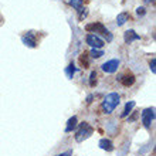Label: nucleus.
Wrapping results in <instances>:
<instances>
[{
    "label": "nucleus",
    "instance_id": "1",
    "mask_svg": "<svg viewBox=\"0 0 156 156\" xmlns=\"http://www.w3.org/2000/svg\"><path fill=\"white\" fill-rule=\"evenodd\" d=\"M119 101H121V97H119L118 92H111V94H108L102 101L104 114H112L114 109L119 105Z\"/></svg>",
    "mask_w": 156,
    "mask_h": 156
},
{
    "label": "nucleus",
    "instance_id": "2",
    "mask_svg": "<svg viewBox=\"0 0 156 156\" xmlns=\"http://www.w3.org/2000/svg\"><path fill=\"white\" fill-rule=\"evenodd\" d=\"M92 132H94V129L90 126L88 122L80 123V128H78L77 133H75V140H77V142H82V140H85L87 138H90V136L92 135Z\"/></svg>",
    "mask_w": 156,
    "mask_h": 156
},
{
    "label": "nucleus",
    "instance_id": "3",
    "mask_svg": "<svg viewBox=\"0 0 156 156\" xmlns=\"http://www.w3.org/2000/svg\"><path fill=\"white\" fill-rule=\"evenodd\" d=\"M85 30H88V31H94V33H99L102 34V36H105L107 37V41H112V34L108 31L105 27H104L101 23H92V24H88L85 26Z\"/></svg>",
    "mask_w": 156,
    "mask_h": 156
},
{
    "label": "nucleus",
    "instance_id": "4",
    "mask_svg": "<svg viewBox=\"0 0 156 156\" xmlns=\"http://www.w3.org/2000/svg\"><path fill=\"white\" fill-rule=\"evenodd\" d=\"M153 119H155V108H146L142 112V122H144V125L146 128H149Z\"/></svg>",
    "mask_w": 156,
    "mask_h": 156
},
{
    "label": "nucleus",
    "instance_id": "5",
    "mask_svg": "<svg viewBox=\"0 0 156 156\" xmlns=\"http://www.w3.org/2000/svg\"><path fill=\"white\" fill-rule=\"evenodd\" d=\"M119 67V60H109V61L104 62L102 64V71L107 73V74H112L118 70Z\"/></svg>",
    "mask_w": 156,
    "mask_h": 156
},
{
    "label": "nucleus",
    "instance_id": "6",
    "mask_svg": "<svg viewBox=\"0 0 156 156\" xmlns=\"http://www.w3.org/2000/svg\"><path fill=\"white\" fill-rule=\"evenodd\" d=\"M87 44H90L92 48H101V47H104V41L95 34H88L87 36Z\"/></svg>",
    "mask_w": 156,
    "mask_h": 156
},
{
    "label": "nucleus",
    "instance_id": "7",
    "mask_svg": "<svg viewBox=\"0 0 156 156\" xmlns=\"http://www.w3.org/2000/svg\"><path fill=\"white\" fill-rule=\"evenodd\" d=\"M21 41H23V44L30 47V48H34V47H37V41H36V36L34 33H26L23 37H21Z\"/></svg>",
    "mask_w": 156,
    "mask_h": 156
},
{
    "label": "nucleus",
    "instance_id": "8",
    "mask_svg": "<svg viewBox=\"0 0 156 156\" xmlns=\"http://www.w3.org/2000/svg\"><path fill=\"white\" fill-rule=\"evenodd\" d=\"M138 40H140V36L136 34L133 30H128V31H125V34H123V41H125L126 44H131V43L138 41Z\"/></svg>",
    "mask_w": 156,
    "mask_h": 156
},
{
    "label": "nucleus",
    "instance_id": "9",
    "mask_svg": "<svg viewBox=\"0 0 156 156\" xmlns=\"http://www.w3.org/2000/svg\"><path fill=\"white\" fill-rule=\"evenodd\" d=\"M99 148L102 149V151L111 152V151H114V145H112V142H111L109 139H107V138H104V139L99 140Z\"/></svg>",
    "mask_w": 156,
    "mask_h": 156
},
{
    "label": "nucleus",
    "instance_id": "10",
    "mask_svg": "<svg viewBox=\"0 0 156 156\" xmlns=\"http://www.w3.org/2000/svg\"><path fill=\"white\" fill-rule=\"evenodd\" d=\"M119 80H121V82H122L123 87H131V85H133V82H135V77H133L132 74L123 75V77L119 78Z\"/></svg>",
    "mask_w": 156,
    "mask_h": 156
},
{
    "label": "nucleus",
    "instance_id": "11",
    "mask_svg": "<svg viewBox=\"0 0 156 156\" xmlns=\"http://www.w3.org/2000/svg\"><path fill=\"white\" fill-rule=\"evenodd\" d=\"M75 128H77V116H71V118L68 119V122H67L66 132H71V131H74Z\"/></svg>",
    "mask_w": 156,
    "mask_h": 156
},
{
    "label": "nucleus",
    "instance_id": "12",
    "mask_svg": "<svg viewBox=\"0 0 156 156\" xmlns=\"http://www.w3.org/2000/svg\"><path fill=\"white\" fill-rule=\"evenodd\" d=\"M133 107H135V101H129V102H128L126 105H125V109H123V112L121 114V116H122V118H126V116L132 112Z\"/></svg>",
    "mask_w": 156,
    "mask_h": 156
},
{
    "label": "nucleus",
    "instance_id": "13",
    "mask_svg": "<svg viewBox=\"0 0 156 156\" xmlns=\"http://www.w3.org/2000/svg\"><path fill=\"white\" fill-rule=\"evenodd\" d=\"M128 20H129V14H128V13H121V14H118V17H116V24L123 26Z\"/></svg>",
    "mask_w": 156,
    "mask_h": 156
},
{
    "label": "nucleus",
    "instance_id": "14",
    "mask_svg": "<svg viewBox=\"0 0 156 156\" xmlns=\"http://www.w3.org/2000/svg\"><path fill=\"white\" fill-rule=\"evenodd\" d=\"M67 4H70V6H73L74 9H81L82 7V0H64Z\"/></svg>",
    "mask_w": 156,
    "mask_h": 156
},
{
    "label": "nucleus",
    "instance_id": "15",
    "mask_svg": "<svg viewBox=\"0 0 156 156\" xmlns=\"http://www.w3.org/2000/svg\"><path fill=\"white\" fill-rule=\"evenodd\" d=\"M90 55L92 58H101L104 55V51L102 50H98V48H92L90 51Z\"/></svg>",
    "mask_w": 156,
    "mask_h": 156
},
{
    "label": "nucleus",
    "instance_id": "16",
    "mask_svg": "<svg viewBox=\"0 0 156 156\" xmlns=\"http://www.w3.org/2000/svg\"><path fill=\"white\" fill-rule=\"evenodd\" d=\"M66 74L68 78H73V75L75 74V66H74V62H71L70 66L66 68Z\"/></svg>",
    "mask_w": 156,
    "mask_h": 156
},
{
    "label": "nucleus",
    "instance_id": "17",
    "mask_svg": "<svg viewBox=\"0 0 156 156\" xmlns=\"http://www.w3.org/2000/svg\"><path fill=\"white\" fill-rule=\"evenodd\" d=\"M80 62H81V66L84 67V68H88V66H90V62H88V54L84 53L80 57Z\"/></svg>",
    "mask_w": 156,
    "mask_h": 156
},
{
    "label": "nucleus",
    "instance_id": "18",
    "mask_svg": "<svg viewBox=\"0 0 156 156\" xmlns=\"http://www.w3.org/2000/svg\"><path fill=\"white\" fill-rule=\"evenodd\" d=\"M78 13H80V16H78V19H80V21H82L84 19L87 17V14H88V12H87V9L81 7V9H78Z\"/></svg>",
    "mask_w": 156,
    "mask_h": 156
},
{
    "label": "nucleus",
    "instance_id": "19",
    "mask_svg": "<svg viewBox=\"0 0 156 156\" xmlns=\"http://www.w3.org/2000/svg\"><path fill=\"white\" fill-rule=\"evenodd\" d=\"M95 84H97V73L92 71L90 74V87H95Z\"/></svg>",
    "mask_w": 156,
    "mask_h": 156
},
{
    "label": "nucleus",
    "instance_id": "20",
    "mask_svg": "<svg viewBox=\"0 0 156 156\" xmlns=\"http://www.w3.org/2000/svg\"><path fill=\"white\" fill-rule=\"evenodd\" d=\"M149 68H151V71H152V74H156V58L155 57L149 61Z\"/></svg>",
    "mask_w": 156,
    "mask_h": 156
},
{
    "label": "nucleus",
    "instance_id": "21",
    "mask_svg": "<svg viewBox=\"0 0 156 156\" xmlns=\"http://www.w3.org/2000/svg\"><path fill=\"white\" fill-rule=\"evenodd\" d=\"M145 13H146L145 7H138L136 9V14H138V16H145Z\"/></svg>",
    "mask_w": 156,
    "mask_h": 156
},
{
    "label": "nucleus",
    "instance_id": "22",
    "mask_svg": "<svg viewBox=\"0 0 156 156\" xmlns=\"http://www.w3.org/2000/svg\"><path fill=\"white\" fill-rule=\"evenodd\" d=\"M57 156H73V152H71V151H68V152H66V153H60V155H57Z\"/></svg>",
    "mask_w": 156,
    "mask_h": 156
},
{
    "label": "nucleus",
    "instance_id": "23",
    "mask_svg": "<svg viewBox=\"0 0 156 156\" xmlns=\"http://www.w3.org/2000/svg\"><path fill=\"white\" fill-rule=\"evenodd\" d=\"M135 119H136V114H133L131 118H128V122H132V121H135Z\"/></svg>",
    "mask_w": 156,
    "mask_h": 156
},
{
    "label": "nucleus",
    "instance_id": "24",
    "mask_svg": "<svg viewBox=\"0 0 156 156\" xmlns=\"http://www.w3.org/2000/svg\"><path fill=\"white\" fill-rule=\"evenodd\" d=\"M92 98H94L92 95H88V98H87V104H91V102H92Z\"/></svg>",
    "mask_w": 156,
    "mask_h": 156
},
{
    "label": "nucleus",
    "instance_id": "25",
    "mask_svg": "<svg viewBox=\"0 0 156 156\" xmlns=\"http://www.w3.org/2000/svg\"><path fill=\"white\" fill-rule=\"evenodd\" d=\"M0 23H2V17H0Z\"/></svg>",
    "mask_w": 156,
    "mask_h": 156
}]
</instances>
